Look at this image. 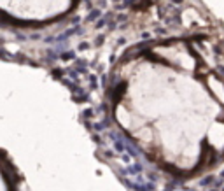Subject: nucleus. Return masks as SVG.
<instances>
[{"mask_svg":"<svg viewBox=\"0 0 224 191\" xmlns=\"http://www.w3.org/2000/svg\"><path fill=\"white\" fill-rule=\"evenodd\" d=\"M0 181H2V177H0ZM0 191H5V189H4V188H2V186H0Z\"/></svg>","mask_w":224,"mask_h":191,"instance_id":"1","label":"nucleus"}]
</instances>
